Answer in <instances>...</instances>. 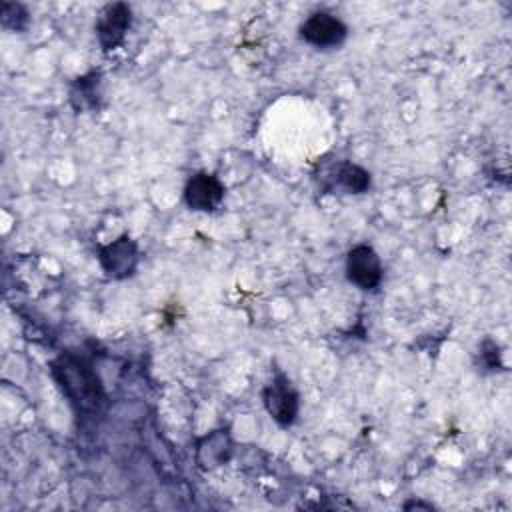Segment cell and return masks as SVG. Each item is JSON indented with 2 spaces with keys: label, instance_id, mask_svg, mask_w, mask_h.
Instances as JSON below:
<instances>
[{
  "label": "cell",
  "instance_id": "cell-1",
  "mask_svg": "<svg viewBox=\"0 0 512 512\" xmlns=\"http://www.w3.org/2000/svg\"><path fill=\"white\" fill-rule=\"evenodd\" d=\"M52 376L78 412H96L104 402V386L86 358L64 352L52 362Z\"/></svg>",
  "mask_w": 512,
  "mask_h": 512
},
{
  "label": "cell",
  "instance_id": "cell-2",
  "mask_svg": "<svg viewBox=\"0 0 512 512\" xmlns=\"http://www.w3.org/2000/svg\"><path fill=\"white\" fill-rule=\"evenodd\" d=\"M316 180L322 192H344V194H364L372 186V176L360 164L350 160H320L316 170Z\"/></svg>",
  "mask_w": 512,
  "mask_h": 512
},
{
  "label": "cell",
  "instance_id": "cell-3",
  "mask_svg": "<svg viewBox=\"0 0 512 512\" xmlns=\"http://www.w3.org/2000/svg\"><path fill=\"white\" fill-rule=\"evenodd\" d=\"M262 404L268 416L282 428L292 426L300 414V394L282 372H276L262 388Z\"/></svg>",
  "mask_w": 512,
  "mask_h": 512
},
{
  "label": "cell",
  "instance_id": "cell-4",
  "mask_svg": "<svg viewBox=\"0 0 512 512\" xmlns=\"http://www.w3.org/2000/svg\"><path fill=\"white\" fill-rule=\"evenodd\" d=\"M140 262V250L136 240L128 234L98 248V264L110 280H126L134 276Z\"/></svg>",
  "mask_w": 512,
  "mask_h": 512
},
{
  "label": "cell",
  "instance_id": "cell-5",
  "mask_svg": "<svg viewBox=\"0 0 512 512\" xmlns=\"http://www.w3.org/2000/svg\"><path fill=\"white\" fill-rule=\"evenodd\" d=\"M346 278L362 292H374L384 276L382 260L370 244H356L346 254Z\"/></svg>",
  "mask_w": 512,
  "mask_h": 512
},
{
  "label": "cell",
  "instance_id": "cell-6",
  "mask_svg": "<svg viewBox=\"0 0 512 512\" xmlns=\"http://www.w3.org/2000/svg\"><path fill=\"white\" fill-rule=\"evenodd\" d=\"M300 38L320 50L338 48L348 38V26L336 16L326 10L312 12L298 28Z\"/></svg>",
  "mask_w": 512,
  "mask_h": 512
},
{
  "label": "cell",
  "instance_id": "cell-7",
  "mask_svg": "<svg viewBox=\"0 0 512 512\" xmlns=\"http://www.w3.org/2000/svg\"><path fill=\"white\" fill-rule=\"evenodd\" d=\"M130 24H132V8L126 4V2H114V4H108L98 20H96V40L100 44V48L104 52H110V50H116L128 30H130Z\"/></svg>",
  "mask_w": 512,
  "mask_h": 512
},
{
  "label": "cell",
  "instance_id": "cell-8",
  "mask_svg": "<svg viewBox=\"0 0 512 512\" xmlns=\"http://www.w3.org/2000/svg\"><path fill=\"white\" fill-rule=\"evenodd\" d=\"M224 184L210 172H196L184 186V202L194 212H214L224 200Z\"/></svg>",
  "mask_w": 512,
  "mask_h": 512
},
{
  "label": "cell",
  "instance_id": "cell-9",
  "mask_svg": "<svg viewBox=\"0 0 512 512\" xmlns=\"http://www.w3.org/2000/svg\"><path fill=\"white\" fill-rule=\"evenodd\" d=\"M234 454V440L228 428H216L196 442V464L200 470L210 472L230 462Z\"/></svg>",
  "mask_w": 512,
  "mask_h": 512
},
{
  "label": "cell",
  "instance_id": "cell-10",
  "mask_svg": "<svg viewBox=\"0 0 512 512\" xmlns=\"http://www.w3.org/2000/svg\"><path fill=\"white\" fill-rule=\"evenodd\" d=\"M102 100V76L98 70L78 76L70 86V104L76 112L98 110Z\"/></svg>",
  "mask_w": 512,
  "mask_h": 512
},
{
  "label": "cell",
  "instance_id": "cell-11",
  "mask_svg": "<svg viewBox=\"0 0 512 512\" xmlns=\"http://www.w3.org/2000/svg\"><path fill=\"white\" fill-rule=\"evenodd\" d=\"M0 22L6 30H14V32H24L30 24V14L26 10V6L18 4V2H2V10H0Z\"/></svg>",
  "mask_w": 512,
  "mask_h": 512
},
{
  "label": "cell",
  "instance_id": "cell-12",
  "mask_svg": "<svg viewBox=\"0 0 512 512\" xmlns=\"http://www.w3.org/2000/svg\"><path fill=\"white\" fill-rule=\"evenodd\" d=\"M476 364H478L482 370H486V372H494V370H500V368H502V362H500V348H498V344H496L492 338L482 340V344H480V348H478Z\"/></svg>",
  "mask_w": 512,
  "mask_h": 512
},
{
  "label": "cell",
  "instance_id": "cell-13",
  "mask_svg": "<svg viewBox=\"0 0 512 512\" xmlns=\"http://www.w3.org/2000/svg\"><path fill=\"white\" fill-rule=\"evenodd\" d=\"M404 510H414V508H422V510H434L432 502H422V500H408L402 504Z\"/></svg>",
  "mask_w": 512,
  "mask_h": 512
}]
</instances>
